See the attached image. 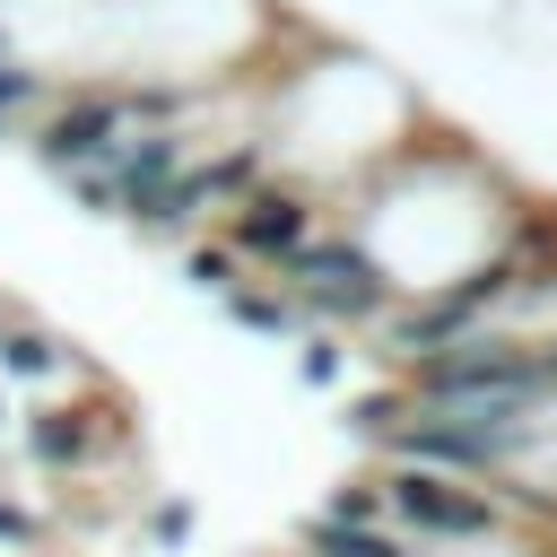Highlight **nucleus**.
Listing matches in <instances>:
<instances>
[{"instance_id": "obj_1", "label": "nucleus", "mask_w": 557, "mask_h": 557, "mask_svg": "<svg viewBox=\"0 0 557 557\" xmlns=\"http://www.w3.org/2000/svg\"><path fill=\"white\" fill-rule=\"evenodd\" d=\"M287 305L305 313V322H383L392 305H400V287H392V270L357 244V235H313L296 261H287Z\"/></svg>"}, {"instance_id": "obj_2", "label": "nucleus", "mask_w": 557, "mask_h": 557, "mask_svg": "<svg viewBox=\"0 0 557 557\" xmlns=\"http://www.w3.org/2000/svg\"><path fill=\"white\" fill-rule=\"evenodd\" d=\"M383 522L400 540H496L505 531V496L470 487V479H435V470H383Z\"/></svg>"}, {"instance_id": "obj_3", "label": "nucleus", "mask_w": 557, "mask_h": 557, "mask_svg": "<svg viewBox=\"0 0 557 557\" xmlns=\"http://www.w3.org/2000/svg\"><path fill=\"white\" fill-rule=\"evenodd\" d=\"M313 235H322V209H313V191H296V183H261V191H244V200L226 209V252H235V261L287 270Z\"/></svg>"}, {"instance_id": "obj_4", "label": "nucleus", "mask_w": 557, "mask_h": 557, "mask_svg": "<svg viewBox=\"0 0 557 557\" xmlns=\"http://www.w3.org/2000/svg\"><path fill=\"white\" fill-rule=\"evenodd\" d=\"M26 461H35V470H87V461H104V409H87V400H44V409L26 418Z\"/></svg>"}, {"instance_id": "obj_5", "label": "nucleus", "mask_w": 557, "mask_h": 557, "mask_svg": "<svg viewBox=\"0 0 557 557\" xmlns=\"http://www.w3.org/2000/svg\"><path fill=\"white\" fill-rule=\"evenodd\" d=\"M305 548L313 557H409V540L392 522H339V513H313L305 522Z\"/></svg>"}, {"instance_id": "obj_6", "label": "nucleus", "mask_w": 557, "mask_h": 557, "mask_svg": "<svg viewBox=\"0 0 557 557\" xmlns=\"http://www.w3.org/2000/svg\"><path fill=\"white\" fill-rule=\"evenodd\" d=\"M0 374L52 383V374H70V348H61L52 331H35V322H9V331H0Z\"/></svg>"}, {"instance_id": "obj_7", "label": "nucleus", "mask_w": 557, "mask_h": 557, "mask_svg": "<svg viewBox=\"0 0 557 557\" xmlns=\"http://www.w3.org/2000/svg\"><path fill=\"white\" fill-rule=\"evenodd\" d=\"M226 313H235V322H252V331H296V322H305V313H296L287 296H270V287H235V296H226Z\"/></svg>"}, {"instance_id": "obj_8", "label": "nucleus", "mask_w": 557, "mask_h": 557, "mask_svg": "<svg viewBox=\"0 0 557 557\" xmlns=\"http://www.w3.org/2000/svg\"><path fill=\"white\" fill-rule=\"evenodd\" d=\"M183 270H191L209 296H235V287H244V261H235L226 244H191V252H183Z\"/></svg>"}, {"instance_id": "obj_9", "label": "nucleus", "mask_w": 557, "mask_h": 557, "mask_svg": "<svg viewBox=\"0 0 557 557\" xmlns=\"http://www.w3.org/2000/svg\"><path fill=\"white\" fill-rule=\"evenodd\" d=\"M0 540H9V548H35V540H44V522H35L26 505H0Z\"/></svg>"}, {"instance_id": "obj_10", "label": "nucleus", "mask_w": 557, "mask_h": 557, "mask_svg": "<svg viewBox=\"0 0 557 557\" xmlns=\"http://www.w3.org/2000/svg\"><path fill=\"white\" fill-rule=\"evenodd\" d=\"M331 374H339V348L313 339V348H305V383H331Z\"/></svg>"}, {"instance_id": "obj_11", "label": "nucleus", "mask_w": 557, "mask_h": 557, "mask_svg": "<svg viewBox=\"0 0 557 557\" xmlns=\"http://www.w3.org/2000/svg\"><path fill=\"white\" fill-rule=\"evenodd\" d=\"M0 331H9V305H0Z\"/></svg>"}, {"instance_id": "obj_12", "label": "nucleus", "mask_w": 557, "mask_h": 557, "mask_svg": "<svg viewBox=\"0 0 557 557\" xmlns=\"http://www.w3.org/2000/svg\"><path fill=\"white\" fill-rule=\"evenodd\" d=\"M0 418H9V409H0Z\"/></svg>"}]
</instances>
